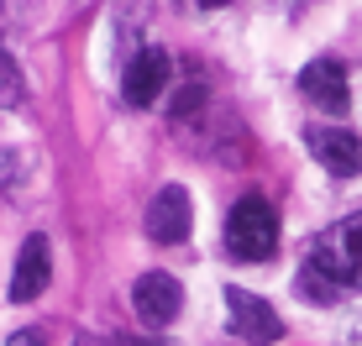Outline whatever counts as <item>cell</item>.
I'll return each mask as SVG.
<instances>
[{"mask_svg":"<svg viewBox=\"0 0 362 346\" xmlns=\"http://www.w3.org/2000/svg\"><path fill=\"white\" fill-rule=\"evenodd\" d=\"M341 289H362V210L320 231L299 268V294L310 304H331Z\"/></svg>","mask_w":362,"mask_h":346,"instance_id":"cell-1","label":"cell"},{"mask_svg":"<svg viewBox=\"0 0 362 346\" xmlns=\"http://www.w3.org/2000/svg\"><path fill=\"white\" fill-rule=\"evenodd\" d=\"M6 346H47V336H42L37 326H27V330H16V336H11Z\"/></svg>","mask_w":362,"mask_h":346,"instance_id":"cell-12","label":"cell"},{"mask_svg":"<svg viewBox=\"0 0 362 346\" xmlns=\"http://www.w3.org/2000/svg\"><path fill=\"white\" fill-rule=\"evenodd\" d=\"M132 310L142 326H168L184 310V283L168 278V273H142L132 283Z\"/></svg>","mask_w":362,"mask_h":346,"instance_id":"cell-5","label":"cell"},{"mask_svg":"<svg viewBox=\"0 0 362 346\" xmlns=\"http://www.w3.org/2000/svg\"><path fill=\"white\" fill-rule=\"evenodd\" d=\"M74 346H121V341H100V336H84V341H74Z\"/></svg>","mask_w":362,"mask_h":346,"instance_id":"cell-13","label":"cell"},{"mask_svg":"<svg viewBox=\"0 0 362 346\" xmlns=\"http://www.w3.org/2000/svg\"><path fill=\"white\" fill-rule=\"evenodd\" d=\"M11 105H21V73L11 64V53L0 47V110H11Z\"/></svg>","mask_w":362,"mask_h":346,"instance_id":"cell-10","label":"cell"},{"mask_svg":"<svg viewBox=\"0 0 362 346\" xmlns=\"http://www.w3.org/2000/svg\"><path fill=\"white\" fill-rule=\"evenodd\" d=\"M199 6H210V11H216V6H226V0H199Z\"/></svg>","mask_w":362,"mask_h":346,"instance_id":"cell-14","label":"cell"},{"mask_svg":"<svg viewBox=\"0 0 362 346\" xmlns=\"http://www.w3.org/2000/svg\"><path fill=\"white\" fill-rule=\"evenodd\" d=\"M168 73H173V64H168L163 47H142V53L127 64V79H121L127 105H153L158 95L168 90Z\"/></svg>","mask_w":362,"mask_h":346,"instance_id":"cell-8","label":"cell"},{"mask_svg":"<svg viewBox=\"0 0 362 346\" xmlns=\"http://www.w3.org/2000/svg\"><path fill=\"white\" fill-rule=\"evenodd\" d=\"M47 278H53V252H47V237H27L16 252V273H11V304H32L42 299Z\"/></svg>","mask_w":362,"mask_h":346,"instance_id":"cell-9","label":"cell"},{"mask_svg":"<svg viewBox=\"0 0 362 346\" xmlns=\"http://www.w3.org/2000/svg\"><path fill=\"white\" fill-rule=\"evenodd\" d=\"M189 194L179 189V184H168V189L153 194V205H147V237H153L158 246H179L184 237H189Z\"/></svg>","mask_w":362,"mask_h":346,"instance_id":"cell-7","label":"cell"},{"mask_svg":"<svg viewBox=\"0 0 362 346\" xmlns=\"http://www.w3.org/2000/svg\"><path fill=\"white\" fill-rule=\"evenodd\" d=\"M226 326H231L236 341H252V346H273L284 336L279 310L268 299H257V294H247V289H226Z\"/></svg>","mask_w":362,"mask_h":346,"instance_id":"cell-3","label":"cell"},{"mask_svg":"<svg viewBox=\"0 0 362 346\" xmlns=\"http://www.w3.org/2000/svg\"><path fill=\"white\" fill-rule=\"evenodd\" d=\"M226 252L236 263H268L279 252V215L263 194H242L226 215Z\"/></svg>","mask_w":362,"mask_h":346,"instance_id":"cell-2","label":"cell"},{"mask_svg":"<svg viewBox=\"0 0 362 346\" xmlns=\"http://www.w3.org/2000/svg\"><path fill=\"white\" fill-rule=\"evenodd\" d=\"M299 90H305V100L315 110H326V116H341L346 100H352V90H346V68L336 64V58L305 64V68H299Z\"/></svg>","mask_w":362,"mask_h":346,"instance_id":"cell-6","label":"cell"},{"mask_svg":"<svg viewBox=\"0 0 362 346\" xmlns=\"http://www.w3.org/2000/svg\"><path fill=\"white\" fill-rule=\"evenodd\" d=\"M199 105H205V84H184V90L173 95V116H194Z\"/></svg>","mask_w":362,"mask_h":346,"instance_id":"cell-11","label":"cell"},{"mask_svg":"<svg viewBox=\"0 0 362 346\" xmlns=\"http://www.w3.org/2000/svg\"><path fill=\"white\" fill-rule=\"evenodd\" d=\"M305 147L310 157H315L326 173H336V179H352V173H362V137L346 126H310L305 131Z\"/></svg>","mask_w":362,"mask_h":346,"instance_id":"cell-4","label":"cell"}]
</instances>
